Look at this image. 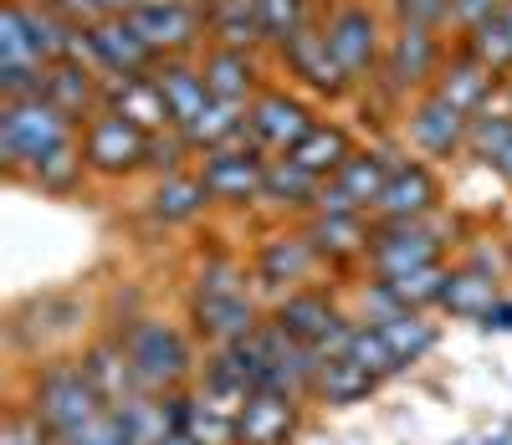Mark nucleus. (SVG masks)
<instances>
[{
	"instance_id": "f257e3e1",
	"label": "nucleus",
	"mask_w": 512,
	"mask_h": 445,
	"mask_svg": "<svg viewBox=\"0 0 512 445\" xmlns=\"http://www.w3.org/2000/svg\"><path fill=\"white\" fill-rule=\"evenodd\" d=\"M6 359L16 369L77 353L98 328H103V292L93 282H57L26 292L6 307Z\"/></svg>"
},
{
	"instance_id": "f03ea898",
	"label": "nucleus",
	"mask_w": 512,
	"mask_h": 445,
	"mask_svg": "<svg viewBox=\"0 0 512 445\" xmlns=\"http://www.w3.org/2000/svg\"><path fill=\"white\" fill-rule=\"evenodd\" d=\"M118 338L128 348V359H134V374H139L144 394L195 389L200 364H205V348H200V338L190 333V323L180 313H159V307H149L144 318L118 328Z\"/></svg>"
},
{
	"instance_id": "7ed1b4c3",
	"label": "nucleus",
	"mask_w": 512,
	"mask_h": 445,
	"mask_svg": "<svg viewBox=\"0 0 512 445\" xmlns=\"http://www.w3.org/2000/svg\"><path fill=\"white\" fill-rule=\"evenodd\" d=\"M16 394L41 415V425H47L57 440H72L82 425H93L108 410L77 353H57V359L16 369Z\"/></svg>"
},
{
	"instance_id": "20e7f679",
	"label": "nucleus",
	"mask_w": 512,
	"mask_h": 445,
	"mask_svg": "<svg viewBox=\"0 0 512 445\" xmlns=\"http://www.w3.org/2000/svg\"><path fill=\"white\" fill-rule=\"evenodd\" d=\"M461 215L441 210L431 220H374V246L364 261V277L379 282H400L410 272H425V266H446L461 251Z\"/></svg>"
},
{
	"instance_id": "39448f33",
	"label": "nucleus",
	"mask_w": 512,
	"mask_h": 445,
	"mask_svg": "<svg viewBox=\"0 0 512 445\" xmlns=\"http://www.w3.org/2000/svg\"><path fill=\"white\" fill-rule=\"evenodd\" d=\"M246 261H251V287H256V297L267 302V313L287 292H297V287L333 282L323 256L303 236V226H262L256 241L246 246Z\"/></svg>"
},
{
	"instance_id": "423d86ee",
	"label": "nucleus",
	"mask_w": 512,
	"mask_h": 445,
	"mask_svg": "<svg viewBox=\"0 0 512 445\" xmlns=\"http://www.w3.org/2000/svg\"><path fill=\"white\" fill-rule=\"evenodd\" d=\"M272 323H277L287 338L318 348L323 359L349 353V338H354V328H359V318L349 313L344 282H313V287L287 292V297L272 307Z\"/></svg>"
},
{
	"instance_id": "0eeeda50",
	"label": "nucleus",
	"mask_w": 512,
	"mask_h": 445,
	"mask_svg": "<svg viewBox=\"0 0 512 445\" xmlns=\"http://www.w3.org/2000/svg\"><path fill=\"white\" fill-rule=\"evenodd\" d=\"M77 133H82V123H72L47 98H11V103H0V174H6L11 185H21L36 159H47L57 144L77 139Z\"/></svg>"
},
{
	"instance_id": "6e6552de",
	"label": "nucleus",
	"mask_w": 512,
	"mask_h": 445,
	"mask_svg": "<svg viewBox=\"0 0 512 445\" xmlns=\"http://www.w3.org/2000/svg\"><path fill=\"white\" fill-rule=\"evenodd\" d=\"M318 26H323L328 52L338 57V67L349 72L354 87L379 77L384 41H390V16H384L379 0H338V6L318 16Z\"/></svg>"
},
{
	"instance_id": "1a4fd4ad",
	"label": "nucleus",
	"mask_w": 512,
	"mask_h": 445,
	"mask_svg": "<svg viewBox=\"0 0 512 445\" xmlns=\"http://www.w3.org/2000/svg\"><path fill=\"white\" fill-rule=\"evenodd\" d=\"M451 36L436 31H410V26H390V41H384V62H379V87L390 93L400 108H410L415 98L436 93V77L446 67Z\"/></svg>"
},
{
	"instance_id": "9d476101",
	"label": "nucleus",
	"mask_w": 512,
	"mask_h": 445,
	"mask_svg": "<svg viewBox=\"0 0 512 445\" xmlns=\"http://www.w3.org/2000/svg\"><path fill=\"white\" fill-rule=\"evenodd\" d=\"M82 154H88L93 169V185L103 190H128L134 180H144V164H149V133L139 123H128L118 113H98L82 123Z\"/></svg>"
},
{
	"instance_id": "9b49d317",
	"label": "nucleus",
	"mask_w": 512,
	"mask_h": 445,
	"mask_svg": "<svg viewBox=\"0 0 512 445\" xmlns=\"http://www.w3.org/2000/svg\"><path fill=\"white\" fill-rule=\"evenodd\" d=\"M323 118V108L313 103V98H303L292 82H272V87H262V93L251 98V108H246V133H251V144L262 149L267 159H287L297 144L313 133V123Z\"/></svg>"
},
{
	"instance_id": "f8f14e48",
	"label": "nucleus",
	"mask_w": 512,
	"mask_h": 445,
	"mask_svg": "<svg viewBox=\"0 0 512 445\" xmlns=\"http://www.w3.org/2000/svg\"><path fill=\"white\" fill-rule=\"evenodd\" d=\"M400 159L405 154L395 144L364 139L359 154L318 190V205L313 210H323V215H374V205H379V195H384V185H390V174H395Z\"/></svg>"
},
{
	"instance_id": "ddd939ff",
	"label": "nucleus",
	"mask_w": 512,
	"mask_h": 445,
	"mask_svg": "<svg viewBox=\"0 0 512 445\" xmlns=\"http://www.w3.org/2000/svg\"><path fill=\"white\" fill-rule=\"evenodd\" d=\"M277 57V77L292 82L303 98H313L318 108H344L354 98V82L349 72L338 67V57L328 52V41H323V26H308L303 36H292Z\"/></svg>"
},
{
	"instance_id": "4468645a",
	"label": "nucleus",
	"mask_w": 512,
	"mask_h": 445,
	"mask_svg": "<svg viewBox=\"0 0 512 445\" xmlns=\"http://www.w3.org/2000/svg\"><path fill=\"white\" fill-rule=\"evenodd\" d=\"M180 318L190 323L200 348H231V343L251 338L256 328L267 323V302L256 297V287H241V292H185Z\"/></svg>"
},
{
	"instance_id": "2eb2a0df",
	"label": "nucleus",
	"mask_w": 512,
	"mask_h": 445,
	"mask_svg": "<svg viewBox=\"0 0 512 445\" xmlns=\"http://www.w3.org/2000/svg\"><path fill=\"white\" fill-rule=\"evenodd\" d=\"M267 154L256 144H231V149H210L195 159L200 180L210 190V200H216V210L226 215H256V205H262V180H267Z\"/></svg>"
},
{
	"instance_id": "dca6fc26",
	"label": "nucleus",
	"mask_w": 512,
	"mask_h": 445,
	"mask_svg": "<svg viewBox=\"0 0 512 445\" xmlns=\"http://www.w3.org/2000/svg\"><path fill=\"white\" fill-rule=\"evenodd\" d=\"M400 139H405V154H415V159L451 164V159H466L472 118H466L461 108H451L441 93H425V98H415V103L405 108Z\"/></svg>"
},
{
	"instance_id": "f3484780",
	"label": "nucleus",
	"mask_w": 512,
	"mask_h": 445,
	"mask_svg": "<svg viewBox=\"0 0 512 445\" xmlns=\"http://www.w3.org/2000/svg\"><path fill=\"white\" fill-rule=\"evenodd\" d=\"M139 26V36L154 47V57H200L210 47V21H205V0H144L128 16Z\"/></svg>"
},
{
	"instance_id": "a211bd4d",
	"label": "nucleus",
	"mask_w": 512,
	"mask_h": 445,
	"mask_svg": "<svg viewBox=\"0 0 512 445\" xmlns=\"http://www.w3.org/2000/svg\"><path fill=\"white\" fill-rule=\"evenodd\" d=\"M297 226H303V236L323 256L333 282L364 277V261H369V246H374V215H323V210H313V215L297 220Z\"/></svg>"
},
{
	"instance_id": "6ab92c4d",
	"label": "nucleus",
	"mask_w": 512,
	"mask_h": 445,
	"mask_svg": "<svg viewBox=\"0 0 512 445\" xmlns=\"http://www.w3.org/2000/svg\"><path fill=\"white\" fill-rule=\"evenodd\" d=\"M200 72L210 82V98L251 108V98L277 82V57L267 47H205Z\"/></svg>"
},
{
	"instance_id": "aec40b11",
	"label": "nucleus",
	"mask_w": 512,
	"mask_h": 445,
	"mask_svg": "<svg viewBox=\"0 0 512 445\" xmlns=\"http://www.w3.org/2000/svg\"><path fill=\"white\" fill-rule=\"evenodd\" d=\"M82 62L98 77H144L154 72L159 57L128 16H103L93 26H82Z\"/></svg>"
},
{
	"instance_id": "412c9836",
	"label": "nucleus",
	"mask_w": 512,
	"mask_h": 445,
	"mask_svg": "<svg viewBox=\"0 0 512 445\" xmlns=\"http://www.w3.org/2000/svg\"><path fill=\"white\" fill-rule=\"evenodd\" d=\"M441 210H446V174H441V164L405 154L395 164V174H390V185H384L379 205H374V220H431Z\"/></svg>"
},
{
	"instance_id": "4be33fe9",
	"label": "nucleus",
	"mask_w": 512,
	"mask_h": 445,
	"mask_svg": "<svg viewBox=\"0 0 512 445\" xmlns=\"http://www.w3.org/2000/svg\"><path fill=\"white\" fill-rule=\"evenodd\" d=\"M139 210L154 231H190L216 215V200H210L200 169H185V174H169V180H149Z\"/></svg>"
},
{
	"instance_id": "5701e85b",
	"label": "nucleus",
	"mask_w": 512,
	"mask_h": 445,
	"mask_svg": "<svg viewBox=\"0 0 512 445\" xmlns=\"http://www.w3.org/2000/svg\"><path fill=\"white\" fill-rule=\"evenodd\" d=\"M308 410L313 405H303V399H292V394L256 389L246 399L241 420H236V435H241V445H297V435L308 425Z\"/></svg>"
},
{
	"instance_id": "b1692460",
	"label": "nucleus",
	"mask_w": 512,
	"mask_h": 445,
	"mask_svg": "<svg viewBox=\"0 0 512 445\" xmlns=\"http://www.w3.org/2000/svg\"><path fill=\"white\" fill-rule=\"evenodd\" d=\"M323 180H313L308 169H297L292 159H272L267 164V180H262V205H256L251 220L262 226H297L303 215H313Z\"/></svg>"
},
{
	"instance_id": "393cba45",
	"label": "nucleus",
	"mask_w": 512,
	"mask_h": 445,
	"mask_svg": "<svg viewBox=\"0 0 512 445\" xmlns=\"http://www.w3.org/2000/svg\"><path fill=\"white\" fill-rule=\"evenodd\" d=\"M77 359H82V369H88V379H93V389L103 394L108 410H118V405H128L134 394H144V389H139V374H134V359H128V348H123V338H118L113 328H98L88 343L77 348Z\"/></svg>"
},
{
	"instance_id": "a878e982",
	"label": "nucleus",
	"mask_w": 512,
	"mask_h": 445,
	"mask_svg": "<svg viewBox=\"0 0 512 445\" xmlns=\"http://www.w3.org/2000/svg\"><path fill=\"white\" fill-rule=\"evenodd\" d=\"M502 82H507V77H497L482 57L466 52L461 41H451L446 67H441V77H436V93H441L451 108H461L466 118H477V113L492 108V98L502 93Z\"/></svg>"
},
{
	"instance_id": "bb28decb",
	"label": "nucleus",
	"mask_w": 512,
	"mask_h": 445,
	"mask_svg": "<svg viewBox=\"0 0 512 445\" xmlns=\"http://www.w3.org/2000/svg\"><path fill=\"white\" fill-rule=\"evenodd\" d=\"M154 87H159V98L169 108V123H175L180 133L210 108V82L200 72V57H164L154 62Z\"/></svg>"
},
{
	"instance_id": "cd10ccee",
	"label": "nucleus",
	"mask_w": 512,
	"mask_h": 445,
	"mask_svg": "<svg viewBox=\"0 0 512 445\" xmlns=\"http://www.w3.org/2000/svg\"><path fill=\"white\" fill-rule=\"evenodd\" d=\"M31 195L41 200H77L82 190L93 185V169H88V154H82V133L67 144H57L47 159H36L26 169V180H21Z\"/></svg>"
},
{
	"instance_id": "c85d7f7f",
	"label": "nucleus",
	"mask_w": 512,
	"mask_h": 445,
	"mask_svg": "<svg viewBox=\"0 0 512 445\" xmlns=\"http://www.w3.org/2000/svg\"><path fill=\"white\" fill-rule=\"evenodd\" d=\"M359 144H364V139L354 133V123H344V118H328V113H323V118L313 123V133H308V139L297 144L287 159H292L297 169H308L313 180H323V185H328L333 174H338V169H344V164L359 154Z\"/></svg>"
},
{
	"instance_id": "c756f323",
	"label": "nucleus",
	"mask_w": 512,
	"mask_h": 445,
	"mask_svg": "<svg viewBox=\"0 0 512 445\" xmlns=\"http://www.w3.org/2000/svg\"><path fill=\"white\" fill-rule=\"evenodd\" d=\"M41 98L57 103L72 123H88L103 113V77L88 67V62H77V57H62L47 67V87H41Z\"/></svg>"
},
{
	"instance_id": "7c9ffc66",
	"label": "nucleus",
	"mask_w": 512,
	"mask_h": 445,
	"mask_svg": "<svg viewBox=\"0 0 512 445\" xmlns=\"http://www.w3.org/2000/svg\"><path fill=\"white\" fill-rule=\"evenodd\" d=\"M379 374H369L364 364H354L349 353L338 359H323L318 369V384H313V410H354V405H369L379 394Z\"/></svg>"
},
{
	"instance_id": "2f4dec72",
	"label": "nucleus",
	"mask_w": 512,
	"mask_h": 445,
	"mask_svg": "<svg viewBox=\"0 0 512 445\" xmlns=\"http://www.w3.org/2000/svg\"><path fill=\"white\" fill-rule=\"evenodd\" d=\"M103 108L128 118V123H139L144 133H164V128H175L169 123V108L159 98V87L154 77H103Z\"/></svg>"
},
{
	"instance_id": "473e14b6",
	"label": "nucleus",
	"mask_w": 512,
	"mask_h": 445,
	"mask_svg": "<svg viewBox=\"0 0 512 445\" xmlns=\"http://www.w3.org/2000/svg\"><path fill=\"white\" fill-rule=\"evenodd\" d=\"M466 159L482 164L492 180H502V185L512 190V113H507V108H487V113L472 118Z\"/></svg>"
},
{
	"instance_id": "72a5a7b5",
	"label": "nucleus",
	"mask_w": 512,
	"mask_h": 445,
	"mask_svg": "<svg viewBox=\"0 0 512 445\" xmlns=\"http://www.w3.org/2000/svg\"><path fill=\"white\" fill-rule=\"evenodd\" d=\"M502 297V282L477 272V266H461L451 261V282H446V297H441V313L451 323H482V313Z\"/></svg>"
},
{
	"instance_id": "f704fd0d",
	"label": "nucleus",
	"mask_w": 512,
	"mask_h": 445,
	"mask_svg": "<svg viewBox=\"0 0 512 445\" xmlns=\"http://www.w3.org/2000/svg\"><path fill=\"white\" fill-rule=\"evenodd\" d=\"M379 333H384V343H390L400 374L420 369V364L441 348V323H436V313H400L395 323H384Z\"/></svg>"
},
{
	"instance_id": "c9c22d12",
	"label": "nucleus",
	"mask_w": 512,
	"mask_h": 445,
	"mask_svg": "<svg viewBox=\"0 0 512 445\" xmlns=\"http://www.w3.org/2000/svg\"><path fill=\"white\" fill-rule=\"evenodd\" d=\"M185 139L195 154H210V149H231V144H251V133H246V108L241 103H221V98H210V108L185 128Z\"/></svg>"
},
{
	"instance_id": "e433bc0d",
	"label": "nucleus",
	"mask_w": 512,
	"mask_h": 445,
	"mask_svg": "<svg viewBox=\"0 0 512 445\" xmlns=\"http://www.w3.org/2000/svg\"><path fill=\"white\" fill-rule=\"evenodd\" d=\"M210 47H262V16L256 0H205Z\"/></svg>"
},
{
	"instance_id": "4c0bfd02",
	"label": "nucleus",
	"mask_w": 512,
	"mask_h": 445,
	"mask_svg": "<svg viewBox=\"0 0 512 445\" xmlns=\"http://www.w3.org/2000/svg\"><path fill=\"white\" fill-rule=\"evenodd\" d=\"M256 16H262V47L282 52L292 36H303L308 26H318V0H256Z\"/></svg>"
},
{
	"instance_id": "58836bf2",
	"label": "nucleus",
	"mask_w": 512,
	"mask_h": 445,
	"mask_svg": "<svg viewBox=\"0 0 512 445\" xmlns=\"http://www.w3.org/2000/svg\"><path fill=\"white\" fill-rule=\"evenodd\" d=\"M128 445H164L169 440V410H164V394H134L128 405H118Z\"/></svg>"
},
{
	"instance_id": "ea45409f",
	"label": "nucleus",
	"mask_w": 512,
	"mask_h": 445,
	"mask_svg": "<svg viewBox=\"0 0 512 445\" xmlns=\"http://www.w3.org/2000/svg\"><path fill=\"white\" fill-rule=\"evenodd\" d=\"M472 57H482L497 77H512V16L502 11V16H492L487 26H477V31H466V36H456Z\"/></svg>"
},
{
	"instance_id": "a19ab883",
	"label": "nucleus",
	"mask_w": 512,
	"mask_h": 445,
	"mask_svg": "<svg viewBox=\"0 0 512 445\" xmlns=\"http://www.w3.org/2000/svg\"><path fill=\"white\" fill-rule=\"evenodd\" d=\"M446 282H451V261H446V266H425V272H410V277H400V282H390V287H395V297H400L405 313H441Z\"/></svg>"
},
{
	"instance_id": "79ce46f5",
	"label": "nucleus",
	"mask_w": 512,
	"mask_h": 445,
	"mask_svg": "<svg viewBox=\"0 0 512 445\" xmlns=\"http://www.w3.org/2000/svg\"><path fill=\"white\" fill-rule=\"evenodd\" d=\"M456 261H461V266H477V272H487V277H497V282H507V277H512V241L497 236V231H482V236L466 231Z\"/></svg>"
},
{
	"instance_id": "37998d69",
	"label": "nucleus",
	"mask_w": 512,
	"mask_h": 445,
	"mask_svg": "<svg viewBox=\"0 0 512 445\" xmlns=\"http://www.w3.org/2000/svg\"><path fill=\"white\" fill-rule=\"evenodd\" d=\"M390 26H410V31H436V36H451V0H379Z\"/></svg>"
},
{
	"instance_id": "c03bdc74",
	"label": "nucleus",
	"mask_w": 512,
	"mask_h": 445,
	"mask_svg": "<svg viewBox=\"0 0 512 445\" xmlns=\"http://www.w3.org/2000/svg\"><path fill=\"white\" fill-rule=\"evenodd\" d=\"M195 149L180 128H164V133H149V164H144V180H169V174H185L195 169Z\"/></svg>"
},
{
	"instance_id": "a18cd8bd",
	"label": "nucleus",
	"mask_w": 512,
	"mask_h": 445,
	"mask_svg": "<svg viewBox=\"0 0 512 445\" xmlns=\"http://www.w3.org/2000/svg\"><path fill=\"white\" fill-rule=\"evenodd\" d=\"M0 445H57V435L41 425V415L26 405L21 394H11L6 415H0Z\"/></svg>"
},
{
	"instance_id": "49530a36",
	"label": "nucleus",
	"mask_w": 512,
	"mask_h": 445,
	"mask_svg": "<svg viewBox=\"0 0 512 445\" xmlns=\"http://www.w3.org/2000/svg\"><path fill=\"white\" fill-rule=\"evenodd\" d=\"M349 359H354V364H364V369H369V374H379V379H395V374H400V364H395L390 343H384V333H379V328H369V323H359V328H354V338H349Z\"/></svg>"
},
{
	"instance_id": "de8ad7c7",
	"label": "nucleus",
	"mask_w": 512,
	"mask_h": 445,
	"mask_svg": "<svg viewBox=\"0 0 512 445\" xmlns=\"http://www.w3.org/2000/svg\"><path fill=\"white\" fill-rule=\"evenodd\" d=\"M502 11H507V0H451V31L466 36V31L487 26L492 16H502Z\"/></svg>"
},
{
	"instance_id": "09e8293b",
	"label": "nucleus",
	"mask_w": 512,
	"mask_h": 445,
	"mask_svg": "<svg viewBox=\"0 0 512 445\" xmlns=\"http://www.w3.org/2000/svg\"><path fill=\"white\" fill-rule=\"evenodd\" d=\"M72 445H128L123 415H118V410H103L93 425H82V430L72 435Z\"/></svg>"
},
{
	"instance_id": "8fccbe9b",
	"label": "nucleus",
	"mask_w": 512,
	"mask_h": 445,
	"mask_svg": "<svg viewBox=\"0 0 512 445\" xmlns=\"http://www.w3.org/2000/svg\"><path fill=\"white\" fill-rule=\"evenodd\" d=\"M477 328H482V333H497V338H502V333H512V297H507V292H502V297L487 307Z\"/></svg>"
},
{
	"instance_id": "3c124183",
	"label": "nucleus",
	"mask_w": 512,
	"mask_h": 445,
	"mask_svg": "<svg viewBox=\"0 0 512 445\" xmlns=\"http://www.w3.org/2000/svg\"><path fill=\"white\" fill-rule=\"evenodd\" d=\"M472 445H512V425L497 430V435H482V440H472Z\"/></svg>"
},
{
	"instance_id": "603ef678",
	"label": "nucleus",
	"mask_w": 512,
	"mask_h": 445,
	"mask_svg": "<svg viewBox=\"0 0 512 445\" xmlns=\"http://www.w3.org/2000/svg\"><path fill=\"white\" fill-rule=\"evenodd\" d=\"M164 445H195V440H190V435H169Z\"/></svg>"
},
{
	"instance_id": "864d4df0",
	"label": "nucleus",
	"mask_w": 512,
	"mask_h": 445,
	"mask_svg": "<svg viewBox=\"0 0 512 445\" xmlns=\"http://www.w3.org/2000/svg\"><path fill=\"white\" fill-rule=\"evenodd\" d=\"M507 113H512V77H507Z\"/></svg>"
},
{
	"instance_id": "5fc2aeb1",
	"label": "nucleus",
	"mask_w": 512,
	"mask_h": 445,
	"mask_svg": "<svg viewBox=\"0 0 512 445\" xmlns=\"http://www.w3.org/2000/svg\"><path fill=\"white\" fill-rule=\"evenodd\" d=\"M328 6H338V0H318V11H328Z\"/></svg>"
},
{
	"instance_id": "6e6d98bb",
	"label": "nucleus",
	"mask_w": 512,
	"mask_h": 445,
	"mask_svg": "<svg viewBox=\"0 0 512 445\" xmlns=\"http://www.w3.org/2000/svg\"><path fill=\"white\" fill-rule=\"evenodd\" d=\"M456 445H472V440H456Z\"/></svg>"
},
{
	"instance_id": "4d7b16f0",
	"label": "nucleus",
	"mask_w": 512,
	"mask_h": 445,
	"mask_svg": "<svg viewBox=\"0 0 512 445\" xmlns=\"http://www.w3.org/2000/svg\"><path fill=\"white\" fill-rule=\"evenodd\" d=\"M57 445H72V440H57Z\"/></svg>"
},
{
	"instance_id": "13d9d810",
	"label": "nucleus",
	"mask_w": 512,
	"mask_h": 445,
	"mask_svg": "<svg viewBox=\"0 0 512 445\" xmlns=\"http://www.w3.org/2000/svg\"><path fill=\"white\" fill-rule=\"evenodd\" d=\"M41 6H52V0H41Z\"/></svg>"
}]
</instances>
